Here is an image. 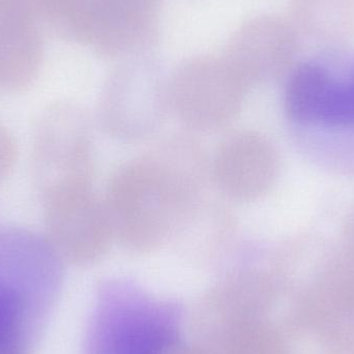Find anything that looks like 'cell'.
<instances>
[{"label": "cell", "instance_id": "obj_1", "mask_svg": "<svg viewBox=\"0 0 354 354\" xmlns=\"http://www.w3.org/2000/svg\"><path fill=\"white\" fill-rule=\"evenodd\" d=\"M208 178L207 156L187 135H174L124 164L103 197L114 241L135 253L172 241Z\"/></svg>", "mask_w": 354, "mask_h": 354}, {"label": "cell", "instance_id": "obj_2", "mask_svg": "<svg viewBox=\"0 0 354 354\" xmlns=\"http://www.w3.org/2000/svg\"><path fill=\"white\" fill-rule=\"evenodd\" d=\"M64 262L47 239L0 225V354H29L59 293Z\"/></svg>", "mask_w": 354, "mask_h": 354}, {"label": "cell", "instance_id": "obj_3", "mask_svg": "<svg viewBox=\"0 0 354 354\" xmlns=\"http://www.w3.org/2000/svg\"><path fill=\"white\" fill-rule=\"evenodd\" d=\"M181 310L127 281L102 284L85 339L86 354H168L180 340Z\"/></svg>", "mask_w": 354, "mask_h": 354}, {"label": "cell", "instance_id": "obj_4", "mask_svg": "<svg viewBox=\"0 0 354 354\" xmlns=\"http://www.w3.org/2000/svg\"><path fill=\"white\" fill-rule=\"evenodd\" d=\"M93 127L87 112L68 102L47 106L35 124L31 170L39 195L93 183Z\"/></svg>", "mask_w": 354, "mask_h": 354}, {"label": "cell", "instance_id": "obj_5", "mask_svg": "<svg viewBox=\"0 0 354 354\" xmlns=\"http://www.w3.org/2000/svg\"><path fill=\"white\" fill-rule=\"evenodd\" d=\"M46 239L64 263L87 266L100 261L114 241L103 197L93 183L56 189L41 197Z\"/></svg>", "mask_w": 354, "mask_h": 354}, {"label": "cell", "instance_id": "obj_6", "mask_svg": "<svg viewBox=\"0 0 354 354\" xmlns=\"http://www.w3.org/2000/svg\"><path fill=\"white\" fill-rule=\"evenodd\" d=\"M285 109L299 124L354 127V64L341 79L319 62L299 66L287 83Z\"/></svg>", "mask_w": 354, "mask_h": 354}, {"label": "cell", "instance_id": "obj_7", "mask_svg": "<svg viewBox=\"0 0 354 354\" xmlns=\"http://www.w3.org/2000/svg\"><path fill=\"white\" fill-rule=\"evenodd\" d=\"M272 297L270 283L261 272L251 268L231 272L200 304L196 322L202 342H212L237 324L263 319Z\"/></svg>", "mask_w": 354, "mask_h": 354}, {"label": "cell", "instance_id": "obj_8", "mask_svg": "<svg viewBox=\"0 0 354 354\" xmlns=\"http://www.w3.org/2000/svg\"><path fill=\"white\" fill-rule=\"evenodd\" d=\"M39 18L24 0H0V91L19 93L35 80L44 57Z\"/></svg>", "mask_w": 354, "mask_h": 354}, {"label": "cell", "instance_id": "obj_9", "mask_svg": "<svg viewBox=\"0 0 354 354\" xmlns=\"http://www.w3.org/2000/svg\"><path fill=\"white\" fill-rule=\"evenodd\" d=\"M272 158L268 145L248 131L225 139L210 161V178L229 199L248 202L270 183Z\"/></svg>", "mask_w": 354, "mask_h": 354}, {"label": "cell", "instance_id": "obj_10", "mask_svg": "<svg viewBox=\"0 0 354 354\" xmlns=\"http://www.w3.org/2000/svg\"><path fill=\"white\" fill-rule=\"evenodd\" d=\"M170 109L192 130H220L241 113L243 93L231 81L187 83L177 88Z\"/></svg>", "mask_w": 354, "mask_h": 354}, {"label": "cell", "instance_id": "obj_11", "mask_svg": "<svg viewBox=\"0 0 354 354\" xmlns=\"http://www.w3.org/2000/svg\"><path fill=\"white\" fill-rule=\"evenodd\" d=\"M233 231L234 220L228 209L201 198L187 212L172 241L192 253L212 256L224 248Z\"/></svg>", "mask_w": 354, "mask_h": 354}, {"label": "cell", "instance_id": "obj_12", "mask_svg": "<svg viewBox=\"0 0 354 354\" xmlns=\"http://www.w3.org/2000/svg\"><path fill=\"white\" fill-rule=\"evenodd\" d=\"M206 345L218 354H286L280 334L264 318L237 324Z\"/></svg>", "mask_w": 354, "mask_h": 354}, {"label": "cell", "instance_id": "obj_13", "mask_svg": "<svg viewBox=\"0 0 354 354\" xmlns=\"http://www.w3.org/2000/svg\"><path fill=\"white\" fill-rule=\"evenodd\" d=\"M17 157L14 138L6 129L0 126V180L10 174Z\"/></svg>", "mask_w": 354, "mask_h": 354}, {"label": "cell", "instance_id": "obj_14", "mask_svg": "<svg viewBox=\"0 0 354 354\" xmlns=\"http://www.w3.org/2000/svg\"><path fill=\"white\" fill-rule=\"evenodd\" d=\"M168 354H218L212 347L204 343H195V344H185L180 342L177 344Z\"/></svg>", "mask_w": 354, "mask_h": 354}, {"label": "cell", "instance_id": "obj_15", "mask_svg": "<svg viewBox=\"0 0 354 354\" xmlns=\"http://www.w3.org/2000/svg\"><path fill=\"white\" fill-rule=\"evenodd\" d=\"M31 2H32L33 6H35V8H37V14H39V16L41 17V6H43L44 0H31Z\"/></svg>", "mask_w": 354, "mask_h": 354}]
</instances>
